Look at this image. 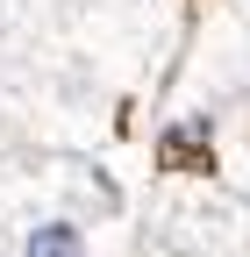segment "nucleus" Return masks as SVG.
<instances>
[{
  "label": "nucleus",
  "mask_w": 250,
  "mask_h": 257,
  "mask_svg": "<svg viewBox=\"0 0 250 257\" xmlns=\"http://www.w3.org/2000/svg\"><path fill=\"white\" fill-rule=\"evenodd\" d=\"M0 150H8V136H0Z\"/></svg>",
  "instance_id": "39448f33"
},
{
  "label": "nucleus",
  "mask_w": 250,
  "mask_h": 257,
  "mask_svg": "<svg viewBox=\"0 0 250 257\" xmlns=\"http://www.w3.org/2000/svg\"><path fill=\"white\" fill-rule=\"evenodd\" d=\"M129 257H179V250H158V243H136Z\"/></svg>",
  "instance_id": "7ed1b4c3"
},
{
  "label": "nucleus",
  "mask_w": 250,
  "mask_h": 257,
  "mask_svg": "<svg viewBox=\"0 0 250 257\" xmlns=\"http://www.w3.org/2000/svg\"><path fill=\"white\" fill-rule=\"evenodd\" d=\"M15 15H22V0H0V29H8V22H15Z\"/></svg>",
  "instance_id": "20e7f679"
},
{
  "label": "nucleus",
  "mask_w": 250,
  "mask_h": 257,
  "mask_svg": "<svg viewBox=\"0 0 250 257\" xmlns=\"http://www.w3.org/2000/svg\"><path fill=\"white\" fill-rule=\"evenodd\" d=\"M207 157H214V179L250 207V79L207 114Z\"/></svg>",
  "instance_id": "f03ea898"
},
{
  "label": "nucleus",
  "mask_w": 250,
  "mask_h": 257,
  "mask_svg": "<svg viewBox=\"0 0 250 257\" xmlns=\"http://www.w3.org/2000/svg\"><path fill=\"white\" fill-rule=\"evenodd\" d=\"M143 200L100 150H0V257H129Z\"/></svg>",
  "instance_id": "f257e3e1"
}]
</instances>
